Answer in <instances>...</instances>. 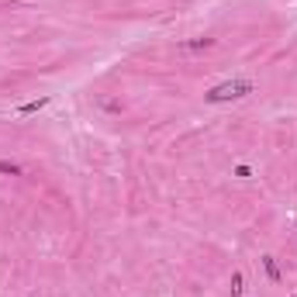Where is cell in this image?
<instances>
[{
	"label": "cell",
	"instance_id": "cell-2",
	"mask_svg": "<svg viewBox=\"0 0 297 297\" xmlns=\"http://www.w3.org/2000/svg\"><path fill=\"white\" fill-rule=\"evenodd\" d=\"M45 104H49L45 97H42V100H31V104H24V107H21V114H35V111H42Z\"/></svg>",
	"mask_w": 297,
	"mask_h": 297
},
{
	"label": "cell",
	"instance_id": "cell-3",
	"mask_svg": "<svg viewBox=\"0 0 297 297\" xmlns=\"http://www.w3.org/2000/svg\"><path fill=\"white\" fill-rule=\"evenodd\" d=\"M0 173H11V176H21V166H18V163H7V159H0Z\"/></svg>",
	"mask_w": 297,
	"mask_h": 297
},
{
	"label": "cell",
	"instance_id": "cell-5",
	"mask_svg": "<svg viewBox=\"0 0 297 297\" xmlns=\"http://www.w3.org/2000/svg\"><path fill=\"white\" fill-rule=\"evenodd\" d=\"M211 38H197V42H187V49H207Z\"/></svg>",
	"mask_w": 297,
	"mask_h": 297
},
{
	"label": "cell",
	"instance_id": "cell-4",
	"mask_svg": "<svg viewBox=\"0 0 297 297\" xmlns=\"http://www.w3.org/2000/svg\"><path fill=\"white\" fill-rule=\"evenodd\" d=\"M263 263H266V273H270V280H280V273H277V263H273V259H270V256L263 259Z\"/></svg>",
	"mask_w": 297,
	"mask_h": 297
},
{
	"label": "cell",
	"instance_id": "cell-1",
	"mask_svg": "<svg viewBox=\"0 0 297 297\" xmlns=\"http://www.w3.org/2000/svg\"><path fill=\"white\" fill-rule=\"evenodd\" d=\"M245 93H252V83H249V80H228V83L211 87L204 97H207V104H225V100H239V97H245Z\"/></svg>",
	"mask_w": 297,
	"mask_h": 297
}]
</instances>
